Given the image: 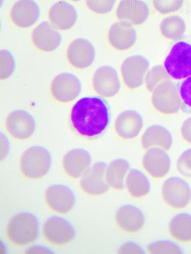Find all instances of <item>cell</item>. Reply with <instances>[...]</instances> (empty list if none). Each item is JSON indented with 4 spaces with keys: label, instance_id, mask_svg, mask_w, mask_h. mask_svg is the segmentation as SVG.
Returning <instances> with one entry per match:
<instances>
[{
    "label": "cell",
    "instance_id": "obj_1",
    "mask_svg": "<svg viewBox=\"0 0 191 254\" xmlns=\"http://www.w3.org/2000/svg\"><path fill=\"white\" fill-rule=\"evenodd\" d=\"M69 120L72 130L79 136L98 138L107 130L111 122L109 106L102 97H83L72 106Z\"/></svg>",
    "mask_w": 191,
    "mask_h": 254
},
{
    "label": "cell",
    "instance_id": "obj_2",
    "mask_svg": "<svg viewBox=\"0 0 191 254\" xmlns=\"http://www.w3.org/2000/svg\"><path fill=\"white\" fill-rule=\"evenodd\" d=\"M39 220L34 214L22 212L12 217L6 228V238L16 247H24L34 243L39 235Z\"/></svg>",
    "mask_w": 191,
    "mask_h": 254
},
{
    "label": "cell",
    "instance_id": "obj_3",
    "mask_svg": "<svg viewBox=\"0 0 191 254\" xmlns=\"http://www.w3.org/2000/svg\"><path fill=\"white\" fill-rule=\"evenodd\" d=\"M171 79L180 81L191 76V38L175 43L164 61Z\"/></svg>",
    "mask_w": 191,
    "mask_h": 254
},
{
    "label": "cell",
    "instance_id": "obj_4",
    "mask_svg": "<svg viewBox=\"0 0 191 254\" xmlns=\"http://www.w3.org/2000/svg\"><path fill=\"white\" fill-rule=\"evenodd\" d=\"M52 161L51 153L46 147L31 146L22 155L20 159V171L23 177L27 179H40L50 171Z\"/></svg>",
    "mask_w": 191,
    "mask_h": 254
},
{
    "label": "cell",
    "instance_id": "obj_5",
    "mask_svg": "<svg viewBox=\"0 0 191 254\" xmlns=\"http://www.w3.org/2000/svg\"><path fill=\"white\" fill-rule=\"evenodd\" d=\"M151 101L154 109L165 116L176 114L182 110L178 85L172 79L162 82L153 90Z\"/></svg>",
    "mask_w": 191,
    "mask_h": 254
},
{
    "label": "cell",
    "instance_id": "obj_6",
    "mask_svg": "<svg viewBox=\"0 0 191 254\" xmlns=\"http://www.w3.org/2000/svg\"><path fill=\"white\" fill-rule=\"evenodd\" d=\"M42 235L47 243L54 247H64L74 240L75 229L72 224L62 217L53 216L43 224Z\"/></svg>",
    "mask_w": 191,
    "mask_h": 254
},
{
    "label": "cell",
    "instance_id": "obj_7",
    "mask_svg": "<svg viewBox=\"0 0 191 254\" xmlns=\"http://www.w3.org/2000/svg\"><path fill=\"white\" fill-rule=\"evenodd\" d=\"M162 196L166 205L174 210H182L191 201V187L184 179L172 176L164 182Z\"/></svg>",
    "mask_w": 191,
    "mask_h": 254
},
{
    "label": "cell",
    "instance_id": "obj_8",
    "mask_svg": "<svg viewBox=\"0 0 191 254\" xmlns=\"http://www.w3.org/2000/svg\"><path fill=\"white\" fill-rule=\"evenodd\" d=\"M82 91L79 77L70 72H63L52 80L50 86L52 97L60 104H68L78 98Z\"/></svg>",
    "mask_w": 191,
    "mask_h": 254
},
{
    "label": "cell",
    "instance_id": "obj_9",
    "mask_svg": "<svg viewBox=\"0 0 191 254\" xmlns=\"http://www.w3.org/2000/svg\"><path fill=\"white\" fill-rule=\"evenodd\" d=\"M150 67L149 60L142 55L127 57L121 64V73L124 83L130 89H135L144 84Z\"/></svg>",
    "mask_w": 191,
    "mask_h": 254
},
{
    "label": "cell",
    "instance_id": "obj_10",
    "mask_svg": "<svg viewBox=\"0 0 191 254\" xmlns=\"http://www.w3.org/2000/svg\"><path fill=\"white\" fill-rule=\"evenodd\" d=\"M44 200L51 211L66 215L74 208L76 196L70 188L63 184H54L45 190Z\"/></svg>",
    "mask_w": 191,
    "mask_h": 254
},
{
    "label": "cell",
    "instance_id": "obj_11",
    "mask_svg": "<svg viewBox=\"0 0 191 254\" xmlns=\"http://www.w3.org/2000/svg\"><path fill=\"white\" fill-rule=\"evenodd\" d=\"M107 165L104 162H96L82 176L79 185L84 194L99 196L107 193L110 188L106 179Z\"/></svg>",
    "mask_w": 191,
    "mask_h": 254
},
{
    "label": "cell",
    "instance_id": "obj_12",
    "mask_svg": "<svg viewBox=\"0 0 191 254\" xmlns=\"http://www.w3.org/2000/svg\"><path fill=\"white\" fill-rule=\"evenodd\" d=\"M5 127L11 137L17 140H26L35 133L36 124L30 113L26 110H17L8 115Z\"/></svg>",
    "mask_w": 191,
    "mask_h": 254
},
{
    "label": "cell",
    "instance_id": "obj_13",
    "mask_svg": "<svg viewBox=\"0 0 191 254\" xmlns=\"http://www.w3.org/2000/svg\"><path fill=\"white\" fill-rule=\"evenodd\" d=\"M93 89L103 98L116 96L120 91L121 83L119 73L111 65H102L97 68L92 79Z\"/></svg>",
    "mask_w": 191,
    "mask_h": 254
},
{
    "label": "cell",
    "instance_id": "obj_14",
    "mask_svg": "<svg viewBox=\"0 0 191 254\" xmlns=\"http://www.w3.org/2000/svg\"><path fill=\"white\" fill-rule=\"evenodd\" d=\"M96 49L88 40L78 38L69 45L66 52L67 62L72 67L84 69L90 67L96 59Z\"/></svg>",
    "mask_w": 191,
    "mask_h": 254
},
{
    "label": "cell",
    "instance_id": "obj_15",
    "mask_svg": "<svg viewBox=\"0 0 191 254\" xmlns=\"http://www.w3.org/2000/svg\"><path fill=\"white\" fill-rule=\"evenodd\" d=\"M150 10L143 0H121L116 10V16L120 21L140 26L149 18Z\"/></svg>",
    "mask_w": 191,
    "mask_h": 254
},
{
    "label": "cell",
    "instance_id": "obj_16",
    "mask_svg": "<svg viewBox=\"0 0 191 254\" xmlns=\"http://www.w3.org/2000/svg\"><path fill=\"white\" fill-rule=\"evenodd\" d=\"M142 165L152 178L161 179L169 173L172 161L167 151L159 147H152L146 150Z\"/></svg>",
    "mask_w": 191,
    "mask_h": 254
},
{
    "label": "cell",
    "instance_id": "obj_17",
    "mask_svg": "<svg viewBox=\"0 0 191 254\" xmlns=\"http://www.w3.org/2000/svg\"><path fill=\"white\" fill-rule=\"evenodd\" d=\"M115 220L117 227L122 232L129 235H135L143 228L145 217L141 209L133 204H125L116 213Z\"/></svg>",
    "mask_w": 191,
    "mask_h": 254
},
{
    "label": "cell",
    "instance_id": "obj_18",
    "mask_svg": "<svg viewBox=\"0 0 191 254\" xmlns=\"http://www.w3.org/2000/svg\"><path fill=\"white\" fill-rule=\"evenodd\" d=\"M143 126V117L135 110H127L121 113L115 122V132L124 140H131L136 138Z\"/></svg>",
    "mask_w": 191,
    "mask_h": 254
},
{
    "label": "cell",
    "instance_id": "obj_19",
    "mask_svg": "<svg viewBox=\"0 0 191 254\" xmlns=\"http://www.w3.org/2000/svg\"><path fill=\"white\" fill-rule=\"evenodd\" d=\"M92 158L90 153L82 148L69 151L64 155L62 161L65 174L71 179H78L92 166Z\"/></svg>",
    "mask_w": 191,
    "mask_h": 254
},
{
    "label": "cell",
    "instance_id": "obj_20",
    "mask_svg": "<svg viewBox=\"0 0 191 254\" xmlns=\"http://www.w3.org/2000/svg\"><path fill=\"white\" fill-rule=\"evenodd\" d=\"M62 36L58 29L48 21H44L36 27L32 33V44L38 50L51 52L59 48Z\"/></svg>",
    "mask_w": 191,
    "mask_h": 254
},
{
    "label": "cell",
    "instance_id": "obj_21",
    "mask_svg": "<svg viewBox=\"0 0 191 254\" xmlns=\"http://www.w3.org/2000/svg\"><path fill=\"white\" fill-rule=\"evenodd\" d=\"M137 39L135 28L131 24L120 20L113 24L108 34L110 45L119 51H126L132 48L135 46Z\"/></svg>",
    "mask_w": 191,
    "mask_h": 254
},
{
    "label": "cell",
    "instance_id": "obj_22",
    "mask_svg": "<svg viewBox=\"0 0 191 254\" xmlns=\"http://www.w3.org/2000/svg\"><path fill=\"white\" fill-rule=\"evenodd\" d=\"M40 9L34 0H19L12 7L10 17L15 26L28 28L38 22Z\"/></svg>",
    "mask_w": 191,
    "mask_h": 254
},
{
    "label": "cell",
    "instance_id": "obj_23",
    "mask_svg": "<svg viewBox=\"0 0 191 254\" xmlns=\"http://www.w3.org/2000/svg\"><path fill=\"white\" fill-rule=\"evenodd\" d=\"M48 17L57 29L68 30L75 25L78 19V11L70 3L60 0L50 8Z\"/></svg>",
    "mask_w": 191,
    "mask_h": 254
},
{
    "label": "cell",
    "instance_id": "obj_24",
    "mask_svg": "<svg viewBox=\"0 0 191 254\" xmlns=\"http://www.w3.org/2000/svg\"><path fill=\"white\" fill-rule=\"evenodd\" d=\"M172 133L163 126L153 125L148 127L141 138V145L147 150L152 147H159L169 151L173 145Z\"/></svg>",
    "mask_w": 191,
    "mask_h": 254
},
{
    "label": "cell",
    "instance_id": "obj_25",
    "mask_svg": "<svg viewBox=\"0 0 191 254\" xmlns=\"http://www.w3.org/2000/svg\"><path fill=\"white\" fill-rule=\"evenodd\" d=\"M131 170V165L127 159L118 158L107 165L106 179L110 188L121 190L125 188L126 179Z\"/></svg>",
    "mask_w": 191,
    "mask_h": 254
},
{
    "label": "cell",
    "instance_id": "obj_26",
    "mask_svg": "<svg viewBox=\"0 0 191 254\" xmlns=\"http://www.w3.org/2000/svg\"><path fill=\"white\" fill-rule=\"evenodd\" d=\"M125 188L131 197L140 199L149 193L151 190V184L149 178L143 172L133 169L130 170L127 175Z\"/></svg>",
    "mask_w": 191,
    "mask_h": 254
},
{
    "label": "cell",
    "instance_id": "obj_27",
    "mask_svg": "<svg viewBox=\"0 0 191 254\" xmlns=\"http://www.w3.org/2000/svg\"><path fill=\"white\" fill-rule=\"evenodd\" d=\"M171 237L179 242L186 244L191 242V215L180 213L173 217L169 225Z\"/></svg>",
    "mask_w": 191,
    "mask_h": 254
},
{
    "label": "cell",
    "instance_id": "obj_28",
    "mask_svg": "<svg viewBox=\"0 0 191 254\" xmlns=\"http://www.w3.org/2000/svg\"><path fill=\"white\" fill-rule=\"evenodd\" d=\"M160 30L165 39L178 41L184 38L186 31V22L182 16L171 15L161 20Z\"/></svg>",
    "mask_w": 191,
    "mask_h": 254
},
{
    "label": "cell",
    "instance_id": "obj_29",
    "mask_svg": "<svg viewBox=\"0 0 191 254\" xmlns=\"http://www.w3.org/2000/svg\"><path fill=\"white\" fill-rule=\"evenodd\" d=\"M172 79L164 65L158 64L149 68L146 74L144 85L150 92H152L162 82Z\"/></svg>",
    "mask_w": 191,
    "mask_h": 254
},
{
    "label": "cell",
    "instance_id": "obj_30",
    "mask_svg": "<svg viewBox=\"0 0 191 254\" xmlns=\"http://www.w3.org/2000/svg\"><path fill=\"white\" fill-rule=\"evenodd\" d=\"M149 254H183V251L180 246L173 241L168 240H162L152 242L147 248Z\"/></svg>",
    "mask_w": 191,
    "mask_h": 254
},
{
    "label": "cell",
    "instance_id": "obj_31",
    "mask_svg": "<svg viewBox=\"0 0 191 254\" xmlns=\"http://www.w3.org/2000/svg\"><path fill=\"white\" fill-rule=\"evenodd\" d=\"M185 0H153V5L158 13L167 15L180 10Z\"/></svg>",
    "mask_w": 191,
    "mask_h": 254
},
{
    "label": "cell",
    "instance_id": "obj_32",
    "mask_svg": "<svg viewBox=\"0 0 191 254\" xmlns=\"http://www.w3.org/2000/svg\"><path fill=\"white\" fill-rule=\"evenodd\" d=\"M182 102L183 112L191 114V76L177 83Z\"/></svg>",
    "mask_w": 191,
    "mask_h": 254
},
{
    "label": "cell",
    "instance_id": "obj_33",
    "mask_svg": "<svg viewBox=\"0 0 191 254\" xmlns=\"http://www.w3.org/2000/svg\"><path fill=\"white\" fill-rule=\"evenodd\" d=\"M1 80H5L13 74L16 64L14 57L12 53L8 51L2 50L1 53Z\"/></svg>",
    "mask_w": 191,
    "mask_h": 254
},
{
    "label": "cell",
    "instance_id": "obj_34",
    "mask_svg": "<svg viewBox=\"0 0 191 254\" xmlns=\"http://www.w3.org/2000/svg\"><path fill=\"white\" fill-rule=\"evenodd\" d=\"M117 0H85L88 9L93 13L106 14L111 12Z\"/></svg>",
    "mask_w": 191,
    "mask_h": 254
},
{
    "label": "cell",
    "instance_id": "obj_35",
    "mask_svg": "<svg viewBox=\"0 0 191 254\" xmlns=\"http://www.w3.org/2000/svg\"><path fill=\"white\" fill-rule=\"evenodd\" d=\"M177 170L182 175L191 178V148L187 149L179 157Z\"/></svg>",
    "mask_w": 191,
    "mask_h": 254
},
{
    "label": "cell",
    "instance_id": "obj_36",
    "mask_svg": "<svg viewBox=\"0 0 191 254\" xmlns=\"http://www.w3.org/2000/svg\"><path fill=\"white\" fill-rule=\"evenodd\" d=\"M143 247L139 244L132 241H127L124 243L119 248V254H145Z\"/></svg>",
    "mask_w": 191,
    "mask_h": 254
},
{
    "label": "cell",
    "instance_id": "obj_37",
    "mask_svg": "<svg viewBox=\"0 0 191 254\" xmlns=\"http://www.w3.org/2000/svg\"><path fill=\"white\" fill-rule=\"evenodd\" d=\"M181 136L184 140L191 144V117L183 123L181 128Z\"/></svg>",
    "mask_w": 191,
    "mask_h": 254
},
{
    "label": "cell",
    "instance_id": "obj_38",
    "mask_svg": "<svg viewBox=\"0 0 191 254\" xmlns=\"http://www.w3.org/2000/svg\"><path fill=\"white\" fill-rule=\"evenodd\" d=\"M10 142L9 139L3 133H1V161H2L9 154Z\"/></svg>",
    "mask_w": 191,
    "mask_h": 254
},
{
    "label": "cell",
    "instance_id": "obj_39",
    "mask_svg": "<svg viewBox=\"0 0 191 254\" xmlns=\"http://www.w3.org/2000/svg\"><path fill=\"white\" fill-rule=\"evenodd\" d=\"M26 254H53L50 249L43 247V246H34V247L28 248L25 251Z\"/></svg>",
    "mask_w": 191,
    "mask_h": 254
},
{
    "label": "cell",
    "instance_id": "obj_40",
    "mask_svg": "<svg viewBox=\"0 0 191 254\" xmlns=\"http://www.w3.org/2000/svg\"><path fill=\"white\" fill-rule=\"evenodd\" d=\"M71 1H74V2H77V1H81V0H71Z\"/></svg>",
    "mask_w": 191,
    "mask_h": 254
}]
</instances>
